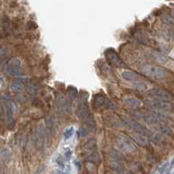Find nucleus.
Masks as SVG:
<instances>
[{
	"label": "nucleus",
	"instance_id": "nucleus-1",
	"mask_svg": "<svg viewBox=\"0 0 174 174\" xmlns=\"http://www.w3.org/2000/svg\"><path fill=\"white\" fill-rule=\"evenodd\" d=\"M143 72L147 76L154 80H163L166 76V72L163 67L155 65H147L143 68Z\"/></svg>",
	"mask_w": 174,
	"mask_h": 174
},
{
	"label": "nucleus",
	"instance_id": "nucleus-2",
	"mask_svg": "<svg viewBox=\"0 0 174 174\" xmlns=\"http://www.w3.org/2000/svg\"><path fill=\"white\" fill-rule=\"evenodd\" d=\"M150 95H152V97L157 98V99H159V100H163V101H171L172 100V95H171L169 92L164 90V89L154 88L150 91Z\"/></svg>",
	"mask_w": 174,
	"mask_h": 174
},
{
	"label": "nucleus",
	"instance_id": "nucleus-3",
	"mask_svg": "<svg viewBox=\"0 0 174 174\" xmlns=\"http://www.w3.org/2000/svg\"><path fill=\"white\" fill-rule=\"evenodd\" d=\"M150 105L154 109H160V110H165V111H173L174 110V105L169 103V102H161V101H152L150 102Z\"/></svg>",
	"mask_w": 174,
	"mask_h": 174
},
{
	"label": "nucleus",
	"instance_id": "nucleus-4",
	"mask_svg": "<svg viewBox=\"0 0 174 174\" xmlns=\"http://www.w3.org/2000/svg\"><path fill=\"white\" fill-rule=\"evenodd\" d=\"M72 133H73V129L72 128H70V129H68V130H66V132H65V138L67 139V138H69V137L72 136Z\"/></svg>",
	"mask_w": 174,
	"mask_h": 174
},
{
	"label": "nucleus",
	"instance_id": "nucleus-5",
	"mask_svg": "<svg viewBox=\"0 0 174 174\" xmlns=\"http://www.w3.org/2000/svg\"><path fill=\"white\" fill-rule=\"evenodd\" d=\"M129 101H130V102H129V104H130L132 106H135V105H137L139 103V102L137 100H136V99H134V98H130L129 99Z\"/></svg>",
	"mask_w": 174,
	"mask_h": 174
}]
</instances>
